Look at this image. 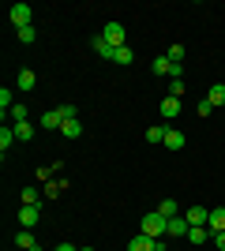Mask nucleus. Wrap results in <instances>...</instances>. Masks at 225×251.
<instances>
[{"mask_svg": "<svg viewBox=\"0 0 225 251\" xmlns=\"http://www.w3.org/2000/svg\"><path fill=\"white\" fill-rule=\"evenodd\" d=\"M139 232H143V236H150V240H161V236L169 232V218H161L158 210H150V214H143Z\"/></svg>", "mask_w": 225, "mask_h": 251, "instance_id": "1", "label": "nucleus"}, {"mask_svg": "<svg viewBox=\"0 0 225 251\" xmlns=\"http://www.w3.org/2000/svg\"><path fill=\"white\" fill-rule=\"evenodd\" d=\"M8 19L15 23V30H23V26H34V8L30 4H11V11H8Z\"/></svg>", "mask_w": 225, "mask_h": 251, "instance_id": "2", "label": "nucleus"}, {"mask_svg": "<svg viewBox=\"0 0 225 251\" xmlns=\"http://www.w3.org/2000/svg\"><path fill=\"white\" fill-rule=\"evenodd\" d=\"M101 38H105V42L113 45V49H124V38H128V30H124V23H105Z\"/></svg>", "mask_w": 225, "mask_h": 251, "instance_id": "3", "label": "nucleus"}, {"mask_svg": "<svg viewBox=\"0 0 225 251\" xmlns=\"http://www.w3.org/2000/svg\"><path fill=\"white\" fill-rule=\"evenodd\" d=\"M128 251H165V248H161V240H150V236L139 232V236H131V240H128Z\"/></svg>", "mask_w": 225, "mask_h": 251, "instance_id": "4", "label": "nucleus"}, {"mask_svg": "<svg viewBox=\"0 0 225 251\" xmlns=\"http://www.w3.org/2000/svg\"><path fill=\"white\" fill-rule=\"evenodd\" d=\"M206 229H210V232H225V206L210 210V218H206Z\"/></svg>", "mask_w": 225, "mask_h": 251, "instance_id": "5", "label": "nucleus"}, {"mask_svg": "<svg viewBox=\"0 0 225 251\" xmlns=\"http://www.w3.org/2000/svg\"><path fill=\"white\" fill-rule=\"evenodd\" d=\"M158 109H161V116H165V120H173V116H176V113H180V98H161V105H158Z\"/></svg>", "mask_w": 225, "mask_h": 251, "instance_id": "6", "label": "nucleus"}, {"mask_svg": "<svg viewBox=\"0 0 225 251\" xmlns=\"http://www.w3.org/2000/svg\"><path fill=\"white\" fill-rule=\"evenodd\" d=\"M60 124H64V116H60V109H49V113L42 116V127H45V131H60Z\"/></svg>", "mask_w": 225, "mask_h": 251, "instance_id": "7", "label": "nucleus"}, {"mask_svg": "<svg viewBox=\"0 0 225 251\" xmlns=\"http://www.w3.org/2000/svg\"><path fill=\"white\" fill-rule=\"evenodd\" d=\"M210 236H214V232L206 229V225H192V229H188V240H192L195 248H199V244H206V240H210Z\"/></svg>", "mask_w": 225, "mask_h": 251, "instance_id": "8", "label": "nucleus"}, {"mask_svg": "<svg viewBox=\"0 0 225 251\" xmlns=\"http://www.w3.org/2000/svg\"><path fill=\"white\" fill-rule=\"evenodd\" d=\"M184 143H188V135H184V131H176V127H169V131H165V147H169V150H184Z\"/></svg>", "mask_w": 225, "mask_h": 251, "instance_id": "9", "label": "nucleus"}, {"mask_svg": "<svg viewBox=\"0 0 225 251\" xmlns=\"http://www.w3.org/2000/svg\"><path fill=\"white\" fill-rule=\"evenodd\" d=\"M188 229H192V225H188V218H184V214L169 218V236H188Z\"/></svg>", "mask_w": 225, "mask_h": 251, "instance_id": "10", "label": "nucleus"}, {"mask_svg": "<svg viewBox=\"0 0 225 251\" xmlns=\"http://www.w3.org/2000/svg\"><path fill=\"white\" fill-rule=\"evenodd\" d=\"M188 225H206V218H210V210H203V206H188Z\"/></svg>", "mask_w": 225, "mask_h": 251, "instance_id": "11", "label": "nucleus"}, {"mask_svg": "<svg viewBox=\"0 0 225 251\" xmlns=\"http://www.w3.org/2000/svg\"><path fill=\"white\" fill-rule=\"evenodd\" d=\"M19 225L23 229H34V225H38V206H23L19 210Z\"/></svg>", "mask_w": 225, "mask_h": 251, "instance_id": "12", "label": "nucleus"}, {"mask_svg": "<svg viewBox=\"0 0 225 251\" xmlns=\"http://www.w3.org/2000/svg\"><path fill=\"white\" fill-rule=\"evenodd\" d=\"M158 214H161V218H176V214H180V202H176V199H161Z\"/></svg>", "mask_w": 225, "mask_h": 251, "instance_id": "13", "label": "nucleus"}, {"mask_svg": "<svg viewBox=\"0 0 225 251\" xmlns=\"http://www.w3.org/2000/svg\"><path fill=\"white\" fill-rule=\"evenodd\" d=\"M90 45H94V52H98V56H105V60H113V52H117V49H113V45L105 42V38H101V34H98V38H94V42H90Z\"/></svg>", "mask_w": 225, "mask_h": 251, "instance_id": "14", "label": "nucleus"}, {"mask_svg": "<svg viewBox=\"0 0 225 251\" xmlns=\"http://www.w3.org/2000/svg\"><path fill=\"white\" fill-rule=\"evenodd\" d=\"M60 135L64 139H79L83 135V124H79V120H64V124H60Z\"/></svg>", "mask_w": 225, "mask_h": 251, "instance_id": "15", "label": "nucleus"}, {"mask_svg": "<svg viewBox=\"0 0 225 251\" xmlns=\"http://www.w3.org/2000/svg\"><path fill=\"white\" fill-rule=\"evenodd\" d=\"M206 101H210V105H225V83L210 86V90H206Z\"/></svg>", "mask_w": 225, "mask_h": 251, "instance_id": "16", "label": "nucleus"}, {"mask_svg": "<svg viewBox=\"0 0 225 251\" xmlns=\"http://www.w3.org/2000/svg\"><path fill=\"white\" fill-rule=\"evenodd\" d=\"M15 83H19V90H34V83H38V75H34L30 68H23V72H19V79H15Z\"/></svg>", "mask_w": 225, "mask_h": 251, "instance_id": "17", "label": "nucleus"}, {"mask_svg": "<svg viewBox=\"0 0 225 251\" xmlns=\"http://www.w3.org/2000/svg\"><path fill=\"white\" fill-rule=\"evenodd\" d=\"M15 244H19L23 251H30V248H34V244H38V240H34V236H30V229H19V236H15Z\"/></svg>", "mask_w": 225, "mask_h": 251, "instance_id": "18", "label": "nucleus"}, {"mask_svg": "<svg viewBox=\"0 0 225 251\" xmlns=\"http://www.w3.org/2000/svg\"><path fill=\"white\" fill-rule=\"evenodd\" d=\"M15 143V127H0V150L8 154V147Z\"/></svg>", "mask_w": 225, "mask_h": 251, "instance_id": "19", "label": "nucleus"}, {"mask_svg": "<svg viewBox=\"0 0 225 251\" xmlns=\"http://www.w3.org/2000/svg\"><path fill=\"white\" fill-rule=\"evenodd\" d=\"M26 113H30V109H26L23 101H15V105H11V120H15V124H26Z\"/></svg>", "mask_w": 225, "mask_h": 251, "instance_id": "20", "label": "nucleus"}, {"mask_svg": "<svg viewBox=\"0 0 225 251\" xmlns=\"http://www.w3.org/2000/svg\"><path fill=\"white\" fill-rule=\"evenodd\" d=\"M131 60H135V52H131L128 45H124V49H117V52H113V64H131Z\"/></svg>", "mask_w": 225, "mask_h": 251, "instance_id": "21", "label": "nucleus"}, {"mask_svg": "<svg viewBox=\"0 0 225 251\" xmlns=\"http://www.w3.org/2000/svg\"><path fill=\"white\" fill-rule=\"evenodd\" d=\"M165 131L169 127H147V143H165Z\"/></svg>", "mask_w": 225, "mask_h": 251, "instance_id": "22", "label": "nucleus"}, {"mask_svg": "<svg viewBox=\"0 0 225 251\" xmlns=\"http://www.w3.org/2000/svg\"><path fill=\"white\" fill-rule=\"evenodd\" d=\"M23 206H38V188H23Z\"/></svg>", "mask_w": 225, "mask_h": 251, "instance_id": "23", "label": "nucleus"}, {"mask_svg": "<svg viewBox=\"0 0 225 251\" xmlns=\"http://www.w3.org/2000/svg\"><path fill=\"white\" fill-rule=\"evenodd\" d=\"M173 64H184V45H169V52H165Z\"/></svg>", "mask_w": 225, "mask_h": 251, "instance_id": "24", "label": "nucleus"}, {"mask_svg": "<svg viewBox=\"0 0 225 251\" xmlns=\"http://www.w3.org/2000/svg\"><path fill=\"white\" fill-rule=\"evenodd\" d=\"M11 105H15V98H11V90H8V86H4V90H0V109H4V113H8Z\"/></svg>", "mask_w": 225, "mask_h": 251, "instance_id": "25", "label": "nucleus"}, {"mask_svg": "<svg viewBox=\"0 0 225 251\" xmlns=\"http://www.w3.org/2000/svg\"><path fill=\"white\" fill-rule=\"evenodd\" d=\"M15 139H34V127L30 124H15Z\"/></svg>", "mask_w": 225, "mask_h": 251, "instance_id": "26", "label": "nucleus"}, {"mask_svg": "<svg viewBox=\"0 0 225 251\" xmlns=\"http://www.w3.org/2000/svg\"><path fill=\"white\" fill-rule=\"evenodd\" d=\"M34 38H38V30H34V26H23V30H19V42H26V45H30Z\"/></svg>", "mask_w": 225, "mask_h": 251, "instance_id": "27", "label": "nucleus"}, {"mask_svg": "<svg viewBox=\"0 0 225 251\" xmlns=\"http://www.w3.org/2000/svg\"><path fill=\"white\" fill-rule=\"evenodd\" d=\"M195 113H199V116H210V113H214V105H210V101H206V98H203V101L195 105Z\"/></svg>", "mask_w": 225, "mask_h": 251, "instance_id": "28", "label": "nucleus"}, {"mask_svg": "<svg viewBox=\"0 0 225 251\" xmlns=\"http://www.w3.org/2000/svg\"><path fill=\"white\" fill-rule=\"evenodd\" d=\"M169 94H173V98L184 94V79H173V83H169Z\"/></svg>", "mask_w": 225, "mask_h": 251, "instance_id": "29", "label": "nucleus"}, {"mask_svg": "<svg viewBox=\"0 0 225 251\" xmlns=\"http://www.w3.org/2000/svg\"><path fill=\"white\" fill-rule=\"evenodd\" d=\"M214 248H218V251H225V232H214Z\"/></svg>", "mask_w": 225, "mask_h": 251, "instance_id": "30", "label": "nucleus"}, {"mask_svg": "<svg viewBox=\"0 0 225 251\" xmlns=\"http://www.w3.org/2000/svg\"><path fill=\"white\" fill-rule=\"evenodd\" d=\"M56 251H79V248H75V244H60Z\"/></svg>", "mask_w": 225, "mask_h": 251, "instance_id": "31", "label": "nucleus"}, {"mask_svg": "<svg viewBox=\"0 0 225 251\" xmlns=\"http://www.w3.org/2000/svg\"><path fill=\"white\" fill-rule=\"evenodd\" d=\"M79 251H94V248H79Z\"/></svg>", "mask_w": 225, "mask_h": 251, "instance_id": "32", "label": "nucleus"}]
</instances>
